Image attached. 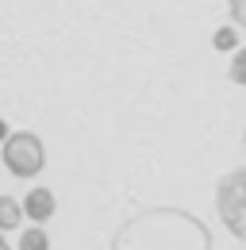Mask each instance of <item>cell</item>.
Wrapping results in <instances>:
<instances>
[{
    "instance_id": "cell-1",
    "label": "cell",
    "mask_w": 246,
    "mask_h": 250,
    "mask_svg": "<svg viewBox=\"0 0 246 250\" xmlns=\"http://www.w3.org/2000/svg\"><path fill=\"white\" fill-rule=\"evenodd\" d=\"M116 250H212V239L188 216H169V223H131L116 239Z\"/></svg>"
},
{
    "instance_id": "cell-2",
    "label": "cell",
    "mask_w": 246,
    "mask_h": 250,
    "mask_svg": "<svg viewBox=\"0 0 246 250\" xmlns=\"http://www.w3.org/2000/svg\"><path fill=\"white\" fill-rule=\"evenodd\" d=\"M215 212H219V223L239 243H246V166L219 177V185H215Z\"/></svg>"
},
{
    "instance_id": "cell-3",
    "label": "cell",
    "mask_w": 246,
    "mask_h": 250,
    "mask_svg": "<svg viewBox=\"0 0 246 250\" xmlns=\"http://www.w3.org/2000/svg\"><path fill=\"white\" fill-rule=\"evenodd\" d=\"M0 146H4L0 158H4V166H8L12 177L31 181V177L42 173V166H46V146H42V139H39L35 131H16V135H8Z\"/></svg>"
},
{
    "instance_id": "cell-4",
    "label": "cell",
    "mask_w": 246,
    "mask_h": 250,
    "mask_svg": "<svg viewBox=\"0 0 246 250\" xmlns=\"http://www.w3.org/2000/svg\"><path fill=\"white\" fill-rule=\"evenodd\" d=\"M23 212H27L31 223H42V227H46V223L54 219V212H58V196H54L50 188L35 185L27 196H23Z\"/></svg>"
},
{
    "instance_id": "cell-5",
    "label": "cell",
    "mask_w": 246,
    "mask_h": 250,
    "mask_svg": "<svg viewBox=\"0 0 246 250\" xmlns=\"http://www.w3.org/2000/svg\"><path fill=\"white\" fill-rule=\"evenodd\" d=\"M23 219H27L23 200H16V196H0V231H20Z\"/></svg>"
},
{
    "instance_id": "cell-6",
    "label": "cell",
    "mask_w": 246,
    "mask_h": 250,
    "mask_svg": "<svg viewBox=\"0 0 246 250\" xmlns=\"http://www.w3.org/2000/svg\"><path fill=\"white\" fill-rule=\"evenodd\" d=\"M16 250H50V235H46V227H42V223H31V227H23V231H20V243H16Z\"/></svg>"
},
{
    "instance_id": "cell-7",
    "label": "cell",
    "mask_w": 246,
    "mask_h": 250,
    "mask_svg": "<svg viewBox=\"0 0 246 250\" xmlns=\"http://www.w3.org/2000/svg\"><path fill=\"white\" fill-rule=\"evenodd\" d=\"M212 50H219V54H235V50H239V31H235L231 23H227V27H215Z\"/></svg>"
},
{
    "instance_id": "cell-8",
    "label": "cell",
    "mask_w": 246,
    "mask_h": 250,
    "mask_svg": "<svg viewBox=\"0 0 246 250\" xmlns=\"http://www.w3.org/2000/svg\"><path fill=\"white\" fill-rule=\"evenodd\" d=\"M227 77H231L235 85H243V89H246V46H239V50L231 54V65H227Z\"/></svg>"
},
{
    "instance_id": "cell-9",
    "label": "cell",
    "mask_w": 246,
    "mask_h": 250,
    "mask_svg": "<svg viewBox=\"0 0 246 250\" xmlns=\"http://www.w3.org/2000/svg\"><path fill=\"white\" fill-rule=\"evenodd\" d=\"M227 12H231V23L246 31V0H227Z\"/></svg>"
},
{
    "instance_id": "cell-10",
    "label": "cell",
    "mask_w": 246,
    "mask_h": 250,
    "mask_svg": "<svg viewBox=\"0 0 246 250\" xmlns=\"http://www.w3.org/2000/svg\"><path fill=\"white\" fill-rule=\"evenodd\" d=\"M8 135H12V131H8V120H4V116H0V143H4V139H8Z\"/></svg>"
},
{
    "instance_id": "cell-11",
    "label": "cell",
    "mask_w": 246,
    "mask_h": 250,
    "mask_svg": "<svg viewBox=\"0 0 246 250\" xmlns=\"http://www.w3.org/2000/svg\"><path fill=\"white\" fill-rule=\"evenodd\" d=\"M0 250H12V247H8V239H4V231H0Z\"/></svg>"
},
{
    "instance_id": "cell-12",
    "label": "cell",
    "mask_w": 246,
    "mask_h": 250,
    "mask_svg": "<svg viewBox=\"0 0 246 250\" xmlns=\"http://www.w3.org/2000/svg\"><path fill=\"white\" fill-rule=\"evenodd\" d=\"M243 150H246V131H243Z\"/></svg>"
}]
</instances>
